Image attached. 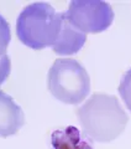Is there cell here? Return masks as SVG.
Instances as JSON below:
<instances>
[{
  "label": "cell",
  "mask_w": 131,
  "mask_h": 149,
  "mask_svg": "<svg viewBox=\"0 0 131 149\" xmlns=\"http://www.w3.org/2000/svg\"><path fill=\"white\" fill-rule=\"evenodd\" d=\"M77 116L85 136L99 143L116 139L129 122V116L119 100L106 93H94L78 108Z\"/></svg>",
  "instance_id": "obj_1"
},
{
  "label": "cell",
  "mask_w": 131,
  "mask_h": 149,
  "mask_svg": "<svg viewBox=\"0 0 131 149\" xmlns=\"http://www.w3.org/2000/svg\"><path fill=\"white\" fill-rule=\"evenodd\" d=\"M63 13H57L48 3H34L20 13L16 35L27 47L42 50L52 47L59 35Z\"/></svg>",
  "instance_id": "obj_2"
},
{
  "label": "cell",
  "mask_w": 131,
  "mask_h": 149,
  "mask_svg": "<svg viewBox=\"0 0 131 149\" xmlns=\"http://www.w3.org/2000/svg\"><path fill=\"white\" fill-rule=\"evenodd\" d=\"M48 90L56 100L67 104H78L90 92V78L87 70L73 58H58L47 77Z\"/></svg>",
  "instance_id": "obj_3"
},
{
  "label": "cell",
  "mask_w": 131,
  "mask_h": 149,
  "mask_svg": "<svg viewBox=\"0 0 131 149\" xmlns=\"http://www.w3.org/2000/svg\"><path fill=\"white\" fill-rule=\"evenodd\" d=\"M66 17L84 34H99L113 24L114 11L104 1H71Z\"/></svg>",
  "instance_id": "obj_4"
},
{
  "label": "cell",
  "mask_w": 131,
  "mask_h": 149,
  "mask_svg": "<svg viewBox=\"0 0 131 149\" xmlns=\"http://www.w3.org/2000/svg\"><path fill=\"white\" fill-rule=\"evenodd\" d=\"M25 124V114L12 97L0 91V138L16 134Z\"/></svg>",
  "instance_id": "obj_5"
},
{
  "label": "cell",
  "mask_w": 131,
  "mask_h": 149,
  "mask_svg": "<svg viewBox=\"0 0 131 149\" xmlns=\"http://www.w3.org/2000/svg\"><path fill=\"white\" fill-rule=\"evenodd\" d=\"M87 41V35L74 27L68 19L66 17V13L62 15V26L59 35L56 40L52 50L57 55H73L77 54L83 47Z\"/></svg>",
  "instance_id": "obj_6"
},
{
  "label": "cell",
  "mask_w": 131,
  "mask_h": 149,
  "mask_svg": "<svg viewBox=\"0 0 131 149\" xmlns=\"http://www.w3.org/2000/svg\"><path fill=\"white\" fill-rule=\"evenodd\" d=\"M51 144L53 149H93L90 144L81 137L78 129L72 125L53 132Z\"/></svg>",
  "instance_id": "obj_7"
},
{
  "label": "cell",
  "mask_w": 131,
  "mask_h": 149,
  "mask_svg": "<svg viewBox=\"0 0 131 149\" xmlns=\"http://www.w3.org/2000/svg\"><path fill=\"white\" fill-rule=\"evenodd\" d=\"M119 95L125 102L128 109L131 112V68L121 78L119 85Z\"/></svg>",
  "instance_id": "obj_8"
},
{
  "label": "cell",
  "mask_w": 131,
  "mask_h": 149,
  "mask_svg": "<svg viewBox=\"0 0 131 149\" xmlns=\"http://www.w3.org/2000/svg\"><path fill=\"white\" fill-rule=\"evenodd\" d=\"M11 40L10 25L5 20V17L0 15V56L6 55L8 46Z\"/></svg>",
  "instance_id": "obj_9"
},
{
  "label": "cell",
  "mask_w": 131,
  "mask_h": 149,
  "mask_svg": "<svg viewBox=\"0 0 131 149\" xmlns=\"http://www.w3.org/2000/svg\"><path fill=\"white\" fill-rule=\"evenodd\" d=\"M11 71V61L8 55L0 56V86L6 81Z\"/></svg>",
  "instance_id": "obj_10"
}]
</instances>
